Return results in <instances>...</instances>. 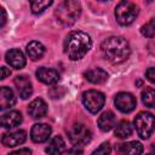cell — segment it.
I'll use <instances>...</instances> for the list:
<instances>
[{"instance_id": "1", "label": "cell", "mask_w": 155, "mask_h": 155, "mask_svg": "<svg viewBox=\"0 0 155 155\" xmlns=\"http://www.w3.org/2000/svg\"><path fill=\"white\" fill-rule=\"evenodd\" d=\"M101 50L103 56L114 64L125 62L131 53L130 44L122 36H110L105 39L101 45Z\"/></svg>"}, {"instance_id": "2", "label": "cell", "mask_w": 155, "mask_h": 155, "mask_svg": "<svg viewBox=\"0 0 155 155\" xmlns=\"http://www.w3.org/2000/svg\"><path fill=\"white\" fill-rule=\"evenodd\" d=\"M92 40L84 31H71L64 41V51L71 61L81 59L91 48Z\"/></svg>"}, {"instance_id": "3", "label": "cell", "mask_w": 155, "mask_h": 155, "mask_svg": "<svg viewBox=\"0 0 155 155\" xmlns=\"http://www.w3.org/2000/svg\"><path fill=\"white\" fill-rule=\"evenodd\" d=\"M81 13V5L78 1H63L61 5H58L57 10L54 11V15L57 17V21L65 25L70 27L75 23V21L79 18Z\"/></svg>"}, {"instance_id": "4", "label": "cell", "mask_w": 155, "mask_h": 155, "mask_svg": "<svg viewBox=\"0 0 155 155\" xmlns=\"http://www.w3.org/2000/svg\"><path fill=\"white\" fill-rule=\"evenodd\" d=\"M138 6L131 1H120L115 7V18L121 25H130L138 16Z\"/></svg>"}, {"instance_id": "5", "label": "cell", "mask_w": 155, "mask_h": 155, "mask_svg": "<svg viewBox=\"0 0 155 155\" xmlns=\"http://www.w3.org/2000/svg\"><path fill=\"white\" fill-rule=\"evenodd\" d=\"M134 127L138 136L148 139L155 130V116L149 111H142L134 117Z\"/></svg>"}, {"instance_id": "6", "label": "cell", "mask_w": 155, "mask_h": 155, "mask_svg": "<svg viewBox=\"0 0 155 155\" xmlns=\"http://www.w3.org/2000/svg\"><path fill=\"white\" fill-rule=\"evenodd\" d=\"M104 102H105V97L99 91L88 90L82 93V103H84L85 108L92 114L98 113L103 108Z\"/></svg>"}, {"instance_id": "7", "label": "cell", "mask_w": 155, "mask_h": 155, "mask_svg": "<svg viewBox=\"0 0 155 155\" xmlns=\"http://www.w3.org/2000/svg\"><path fill=\"white\" fill-rule=\"evenodd\" d=\"M68 137H69V140L74 145L81 147V145L87 144L91 140L92 133L84 124H74L68 131Z\"/></svg>"}, {"instance_id": "8", "label": "cell", "mask_w": 155, "mask_h": 155, "mask_svg": "<svg viewBox=\"0 0 155 155\" xmlns=\"http://www.w3.org/2000/svg\"><path fill=\"white\" fill-rule=\"evenodd\" d=\"M114 103H115V107L121 113H131L136 108L137 101L133 97V94L128 92H120L115 96Z\"/></svg>"}, {"instance_id": "9", "label": "cell", "mask_w": 155, "mask_h": 155, "mask_svg": "<svg viewBox=\"0 0 155 155\" xmlns=\"http://www.w3.org/2000/svg\"><path fill=\"white\" fill-rule=\"evenodd\" d=\"M52 130L48 125L46 124H35L33 127H31V131H30V138L33 142L35 143H44L48 139L50 134H51Z\"/></svg>"}, {"instance_id": "10", "label": "cell", "mask_w": 155, "mask_h": 155, "mask_svg": "<svg viewBox=\"0 0 155 155\" xmlns=\"http://www.w3.org/2000/svg\"><path fill=\"white\" fill-rule=\"evenodd\" d=\"M15 85L17 87V91L19 93V97L22 99H27L31 96L33 93V86H31V82L29 80V78L24 74L22 75H17L15 78Z\"/></svg>"}, {"instance_id": "11", "label": "cell", "mask_w": 155, "mask_h": 155, "mask_svg": "<svg viewBox=\"0 0 155 155\" xmlns=\"http://www.w3.org/2000/svg\"><path fill=\"white\" fill-rule=\"evenodd\" d=\"M25 139H27V132L23 131V130H18V131H15V132L5 133L2 136L1 142L5 147L13 148V147H17V145L24 143Z\"/></svg>"}, {"instance_id": "12", "label": "cell", "mask_w": 155, "mask_h": 155, "mask_svg": "<svg viewBox=\"0 0 155 155\" xmlns=\"http://www.w3.org/2000/svg\"><path fill=\"white\" fill-rule=\"evenodd\" d=\"M36 78L41 82L46 85H54L59 80V74L56 69L52 68H46V67H40L36 70Z\"/></svg>"}, {"instance_id": "13", "label": "cell", "mask_w": 155, "mask_h": 155, "mask_svg": "<svg viewBox=\"0 0 155 155\" xmlns=\"http://www.w3.org/2000/svg\"><path fill=\"white\" fill-rule=\"evenodd\" d=\"M6 62L15 69H22L25 65V57L22 53V51L17 48H11L5 54Z\"/></svg>"}, {"instance_id": "14", "label": "cell", "mask_w": 155, "mask_h": 155, "mask_svg": "<svg viewBox=\"0 0 155 155\" xmlns=\"http://www.w3.org/2000/svg\"><path fill=\"white\" fill-rule=\"evenodd\" d=\"M28 113L33 119H41L47 114V104L44 99L36 98L29 104Z\"/></svg>"}, {"instance_id": "15", "label": "cell", "mask_w": 155, "mask_h": 155, "mask_svg": "<svg viewBox=\"0 0 155 155\" xmlns=\"http://www.w3.org/2000/svg\"><path fill=\"white\" fill-rule=\"evenodd\" d=\"M84 76L87 81L92 82V84H103L107 81L108 79V73L102 69V68H92V69H88L84 73Z\"/></svg>"}, {"instance_id": "16", "label": "cell", "mask_w": 155, "mask_h": 155, "mask_svg": "<svg viewBox=\"0 0 155 155\" xmlns=\"http://www.w3.org/2000/svg\"><path fill=\"white\" fill-rule=\"evenodd\" d=\"M22 122V114L17 110H11L1 116V126L5 128H12Z\"/></svg>"}, {"instance_id": "17", "label": "cell", "mask_w": 155, "mask_h": 155, "mask_svg": "<svg viewBox=\"0 0 155 155\" xmlns=\"http://www.w3.org/2000/svg\"><path fill=\"white\" fill-rule=\"evenodd\" d=\"M117 151L121 155H140L143 153V145L137 140H132L119 144Z\"/></svg>"}, {"instance_id": "18", "label": "cell", "mask_w": 155, "mask_h": 155, "mask_svg": "<svg viewBox=\"0 0 155 155\" xmlns=\"http://www.w3.org/2000/svg\"><path fill=\"white\" fill-rule=\"evenodd\" d=\"M16 103V97L13 94V91L10 87L2 86L0 90V109L5 110L11 107H13Z\"/></svg>"}, {"instance_id": "19", "label": "cell", "mask_w": 155, "mask_h": 155, "mask_svg": "<svg viewBox=\"0 0 155 155\" xmlns=\"http://www.w3.org/2000/svg\"><path fill=\"white\" fill-rule=\"evenodd\" d=\"M65 150V142L61 136H54L48 142V145L46 147V153L48 155H62Z\"/></svg>"}, {"instance_id": "20", "label": "cell", "mask_w": 155, "mask_h": 155, "mask_svg": "<svg viewBox=\"0 0 155 155\" xmlns=\"http://www.w3.org/2000/svg\"><path fill=\"white\" fill-rule=\"evenodd\" d=\"M115 121H116V119H115L114 113L110 111V110H107V111H104V113L98 117L97 124H98V127H99L102 131L108 132V131H110V130L115 126Z\"/></svg>"}, {"instance_id": "21", "label": "cell", "mask_w": 155, "mask_h": 155, "mask_svg": "<svg viewBox=\"0 0 155 155\" xmlns=\"http://www.w3.org/2000/svg\"><path fill=\"white\" fill-rule=\"evenodd\" d=\"M25 51H27V54L29 56V58H31L33 61H38L44 56L45 46L39 41H30L27 45Z\"/></svg>"}, {"instance_id": "22", "label": "cell", "mask_w": 155, "mask_h": 155, "mask_svg": "<svg viewBox=\"0 0 155 155\" xmlns=\"http://www.w3.org/2000/svg\"><path fill=\"white\" fill-rule=\"evenodd\" d=\"M114 133H115V136L117 138H121V139L127 138V137H130L132 134V126L127 120H122L116 125Z\"/></svg>"}, {"instance_id": "23", "label": "cell", "mask_w": 155, "mask_h": 155, "mask_svg": "<svg viewBox=\"0 0 155 155\" xmlns=\"http://www.w3.org/2000/svg\"><path fill=\"white\" fill-rule=\"evenodd\" d=\"M142 101L148 108L155 109V90L154 88H145L142 92Z\"/></svg>"}, {"instance_id": "24", "label": "cell", "mask_w": 155, "mask_h": 155, "mask_svg": "<svg viewBox=\"0 0 155 155\" xmlns=\"http://www.w3.org/2000/svg\"><path fill=\"white\" fill-rule=\"evenodd\" d=\"M140 33L145 38H153V36H155V18H151L148 23H145L144 25H142Z\"/></svg>"}, {"instance_id": "25", "label": "cell", "mask_w": 155, "mask_h": 155, "mask_svg": "<svg viewBox=\"0 0 155 155\" xmlns=\"http://www.w3.org/2000/svg\"><path fill=\"white\" fill-rule=\"evenodd\" d=\"M52 5V1H41V0H36V1H31L30 6H31V11L33 13L38 15L41 13L44 10H46L48 6Z\"/></svg>"}, {"instance_id": "26", "label": "cell", "mask_w": 155, "mask_h": 155, "mask_svg": "<svg viewBox=\"0 0 155 155\" xmlns=\"http://www.w3.org/2000/svg\"><path fill=\"white\" fill-rule=\"evenodd\" d=\"M110 151H111L110 144L108 142H104L96 150H93L91 155H110Z\"/></svg>"}, {"instance_id": "27", "label": "cell", "mask_w": 155, "mask_h": 155, "mask_svg": "<svg viewBox=\"0 0 155 155\" xmlns=\"http://www.w3.org/2000/svg\"><path fill=\"white\" fill-rule=\"evenodd\" d=\"M8 155H31V150L28 148H22V149H18V150L10 153Z\"/></svg>"}, {"instance_id": "28", "label": "cell", "mask_w": 155, "mask_h": 155, "mask_svg": "<svg viewBox=\"0 0 155 155\" xmlns=\"http://www.w3.org/2000/svg\"><path fill=\"white\" fill-rule=\"evenodd\" d=\"M145 78H147L150 82L155 84V68H149V69L145 71Z\"/></svg>"}, {"instance_id": "29", "label": "cell", "mask_w": 155, "mask_h": 155, "mask_svg": "<svg viewBox=\"0 0 155 155\" xmlns=\"http://www.w3.org/2000/svg\"><path fill=\"white\" fill-rule=\"evenodd\" d=\"M81 154H82V148H81L80 145L73 147V148L67 153V155H81Z\"/></svg>"}, {"instance_id": "30", "label": "cell", "mask_w": 155, "mask_h": 155, "mask_svg": "<svg viewBox=\"0 0 155 155\" xmlns=\"http://www.w3.org/2000/svg\"><path fill=\"white\" fill-rule=\"evenodd\" d=\"M0 13H1V21H0V27H4L6 23V12L4 7H0Z\"/></svg>"}, {"instance_id": "31", "label": "cell", "mask_w": 155, "mask_h": 155, "mask_svg": "<svg viewBox=\"0 0 155 155\" xmlns=\"http://www.w3.org/2000/svg\"><path fill=\"white\" fill-rule=\"evenodd\" d=\"M10 74H11V70H10V69H7L6 67H1V79H2V80L6 79Z\"/></svg>"}, {"instance_id": "32", "label": "cell", "mask_w": 155, "mask_h": 155, "mask_svg": "<svg viewBox=\"0 0 155 155\" xmlns=\"http://www.w3.org/2000/svg\"><path fill=\"white\" fill-rule=\"evenodd\" d=\"M153 149H154V150H155V143H154V144H153Z\"/></svg>"}, {"instance_id": "33", "label": "cell", "mask_w": 155, "mask_h": 155, "mask_svg": "<svg viewBox=\"0 0 155 155\" xmlns=\"http://www.w3.org/2000/svg\"><path fill=\"white\" fill-rule=\"evenodd\" d=\"M147 155H155V154H147Z\"/></svg>"}]
</instances>
